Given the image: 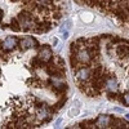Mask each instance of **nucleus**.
Here are the masks:
<instances>
[{
	"label": "nucleus",
	"mask_w": 129,
	"mask_h": 129,
	"mask_svg": "<svg viewBox=\"0 0 129 129\" xmlns=\"http://www.w3.org/2000/svg\"><path fill=\"white\" fill-rule=\"evenodd\" d=\"M17 19L21 25V30H23V31L34 30V27L36 25L34 22V19H32V17H31V13H28L27 10H22V12L18 14Z\"/></svg>",
	"instance_id": "f257e3e1"
},
{
	"label": "nucleus",
	"mask_w": 129,
	"mask_h": 129,
	"mask_svg": "<svg viewBox=\"0 0 129 129\" xmlns=\"http://www.w3.org/2000/svg\"><path fill=\"white\" fill-rule=\"evenodd\" d=\"M75 58H76L78 63L88 64L92 61V54H90V52L88 50V48L84 47V48H80L76 53H75Z\"/></svg>",
	"instance_id": "f03ea898"
},
{
	"label": "nucleus",
	"mask_w": 129,
	"mask_h": 129,
	"mask_svg": "<svg viewBox=\"0 0 129 129\" xmlns=\"http://www.w3.org/2000/svg\"><path fill=\"white\" fill-rule=\"evenodd\" d=\"M50 109L47 107L45 105H39L36 106V117L41 121V123H47L50 120Z\"/></svg>",
	"instance_id": "7ed1b4c3"
},
{
	"label": "nucleus",
	"mask_w": 129,
	"mask_h": 129,
	"mask_svg": "<svg viewBox=\"0 0 129 129\" xmlns=\"http://www.w3.org/2000/svg\"><path fill=\"white\" fill-rule=\"evenodd\" d=\"M49 84L52 85V89L57 93H64L67 90V84H66V81H62V79L52 78L49 80Z\"/></svg>",
	"instance_id": "20e7f679"
},
{
	"label": "nucleus",
	"mask_w": 129,
	"mask_h": 129,
	"mask_svg": "<svg viewBox=\"0 0 129 129\" xmlns=\"http://www.w3.org/2000/svg\"><path fill=\"white\" fill-rule=\"evenodd\" d=\"M92 76V71L89 67H80L76 69V79L80 83H88Z\"/></svg>",
	"instance_id": "39448f33"
},
{
	"label": "nucleus",
	"mask_w": 129,
	"mask_h": 129,
	"mask_svg": "<svg viewBox=\"0 0 129 129\" xmlns=\"http://www.w3.org/2000/svg\"><path fill=\"white\" fill-rule=\"evenodd\" d=\"M38 57L44 62V63H48L50 62L52 57H53V53H52V49L49 45H43L40 49H39V53H38Z\"/></svg>",
	"instance_id": "423d86ee"
},
{
	"label": "nucleus",
	"mask_w": 129,
	"mask_h": 129,
	"mask_svg": "<svg viewBox=\"0 0 129 129\" xmlns=\"http://www.w3.org/2000/svg\"><path fill=\"white\" fill-rule=\"evenodd\" d=\"M112 119L110 115H100L95 120V128H111Z\"/></svg>",
	"instance_id": "0eeeda50"
},
{
	"label": "nucleus",
	"mask_w": 129,
	"mask_h": 129,
	"mask_svg": "<svg viewBox=\"0 0 129 129\" xmlns=\"http://www.w3.org/2000/svg\"><path fill=\"white\" fill-rule=\"evenodd\" d=\"M19 45L22 50H27L30 48H36L38 47V40L34 39L32 36H25L23 39L19 40Z\"/></svg>",
	"instance_id": "6e6552de"
},
{
	"label": "nucleus",
	"mask_w": 129,
	"mask_h": 129,
	"mask_svg": "<svg viewBox=\"0 0 129 129\" xmlns=\"http://www.w3.org/2000/svg\"><path fill=\"white\" fill-rule=\"evenodd\" d=\"M105 88H106L107 92L116 93L117 89H119V85H117V80H116L114 76H106V80H105Z\"/></svg>",
	"instance_id": "1a4fd4ad"
},
{
	"label": "nucleus",
	"mask_w": 129,
	"mask_h": 129,
	"mask_svg": "<svg viewBox=\"0 0 129 129\" xmlns=\"http://www.w3.org/2000/svg\"><path fill=\"white\" fill-rule=\"evenodd\" d=\"M18 45V40L14 36H7L5 40L2 43V48L4 50H13Z\"/></svg>",
	"instance_id": "9d476101"
},
{
	"label": "nucleus",
	"mask_w": 129,
	"mask_h": 129,
	"mask_svg": "<svg viewBox=\"0 0 129 129\" xmlns=\"http://www.w3.org/2000/svg\"><path fill=\"white\" fill-rule=\"evenodd\" d=\"M116 53L119 54V57H126L129 56V47L126 44H119L116 47Z\"/></svg>",
	"instance_id": "9b49d317"
},
{
	"label": "nucleus",
	"mask_w": 129,
	"mask_h": 129,
	"mask_svg": "<svg viewBox=\"0 0 129 129\" xmlns=\"http://www.w3.org/2000/svg\"><path fill=\"white\" fill-rule=\"evenodd\" d=\"M50 27H52V25L49 22H40V23H36L35 25L34 30L36 32H47V31L50 30Z\"/></svg>",
	"instance_id": "f8f14e48"
},
{
	"label": "nucleus",
	"mask_w": 129,
	"mask_h": 129,
	"mask_svg": "<svg viewBox=\"0 0 129 129\" xmlns=\"http://www.w3.org/2000/svg\"><path fill=\"white\" fill-rule=\"evenodd\" d=\"M64 102H66V97H62V98L57 102V103H54L53 105V107H52V112H57V111H59L61 109H62V106H64Z\"/></svg>",
	"instance_id": "ddd939ff"
},
{
	"label": "nucleus",
	"mask_w": 129,
	"mask_h": 129,
	"mask_svg": "<svg viewBox=\"0 0 129 129\" xmlns=\"http://www.w3.org/2000/svg\"><path fill=\"white\" fill-rule=\"evenodd\" d=\"M31 66L34 69H40V67H44V62H43L39 57H35L31 61Z\"/></svg>",
	"instance_id": "4468645a"
},
{
	"label": "nucleus",
	"mask_w": 129,
	"mask_h": 129,
	"mask_svg": "<svg viewBox=\"0 0 129 129\" xmlns=\"http://www.w3.org/2000/svg\"><path fill=\"white\" fill-rule=\"evenodd\" d=\"M10 28L14 31H21V25L17 18H12V21H10Z\"/></svg>",
	"instance_id": "2eb2a0df"
},
{
	"label": "nucleus",
	"mask_w": 129,
	"mask_h": 129,
	"mask_svg": "<svg viewBox=\"0 0 129 129\" xmlns=\"http://www.w3.org/2000/svg\"><path fill=\"white\" fill-rule=\"evenodd\" d=\"M53 63H54L56 66H58V67H63L64 61H63L61 57H54V61H53Z\"/></svg>",
	"instance_id": "dca6fc26"
},
{
	"label": "nucleus",
	"mask_w": 129,
	"mask_h": 129,
	"mask_svg": "<svg viewBox=\"0 0 129 129\" xmlns=\"http://www.w3.org/2000/svg\"><path fill=\"white\" fill-rule=\"evenodd\" d=\"M70 27H71V22H70V21H66V22L61 26V31H62V32H63V31H67Z\"/></svg>",
	"instance_id": "f3484780"
},
{
	"label": "nucleus",
	"mask_w": 129,
	"mask_h": 129,
	"mask_svg": "<svg viewBox=\"0 0 129 129\" xmlns=\"http://www.w3.org/2000/svg\"><path fill=\"white\" fill-rule=\"evenodd\" d=\"M123 103L129 105V92H126V93L123 94Z\"/></svg>",
	"instance_id": "a211bd4d"
},
{
	"label": "nucleus",
	"mask_w": 129,
	"mask_h": 129,
	"mask_svg": "<svg viewBox=\"0 0 129 129\" xmlns=\"http://www.w3.org/2000/svg\"><path fill=\"white\" fill-rule=\"evenodd\" d=\"M61 12H59V10H56V12H53V18H56V19H59L61 18Z\"/></svg>",
	"instance_id": "6ab92c4d"
},
{
	"label": "nucleus",
	"mask_w": 129,
	"mask_h": 129,
	"mask_svg": "<svg viewBox=\"0 0 129 129\" xmlns=\"http://www.w3.org/2000/svg\"><path fill=\"white\" fill-rule=\"evenodd\" d=\"M39 3H41V4H47V5H50L52 4V0H38Z\"/></svg>",
	"instance_id": "aec40b11"
},
{
	"label": "nucleus",
	"mask_w": 129,
	"mask_h": 129,
	"mask_svg": "<svg viewBox=\"0 0 129 129\" xmlns=\"http://www.w3.org/2000/svg\"><path fill=\"white\" fill-rule=\"evenodd\" d=\"M62 38L66 40V39L69 38V31H63V32H62Z\"/></svg>",
	"instance_id": "412c9836"
},
{
	"label": "nucleus",
	"mask_w": 129,
	"mask_h": 129,
	"mask_svg": "<svg viewBox=\"0 0 129 129\" xmlns=\"http://www.w3.org/2000/svg\"><path fill=\"white\" fill-rule=\"evenodd\" d=\"M52 41H53V44H54V45H57V44H58V39H57V38H53V39H52Z\"/></svg>",
	"instance_id": "4be33fe9"
},
{
	"label": "nucleus",
	"mask_w": 129,
	"mask_h": 129,
	"mask_svg": "<svg viewBox=\"0 0 129 129\" xmlns=\"http://www.w3.org/2000/svg\"><path fill=\"white\" fill-rule=\"evenodd\" d=\"M61 121H62V119H58V120L56 121V126H58V125L61 124Z\"/></svg>",
	"instance_id": "5701e85b"
},
{
	"label": "nucleus",
	"mask_w": 129,
	"mask_h": 129,
	"mask_svg": "<svg viewBox=\"0 0 129 129\" xmlns=\"http://www.w3.org/2000/svg\"><path fill=\"white\" fill-rule=\"evenodd\" d=\"M115 111H116V112H121L123 110H121V109H116V107H115Z\"/></svg>",
	"instance_id": "b1692460"
},
{
	"label": "nucleus",
	"mask_w": 129,
	"mask_h": 129,
	"mask_svg": "<svg viewBox=\"0 0 129 129\" xmlns=\"http://www.w3.org/2000/svg\"><path fill=\"white\" fill-rule=\"evenodd\" d=\"M125 119H128V120H129V114H126V115H125Z\"/></svg>",
	"instance_id": "393cba45"
},
{
	"label": "nucleus",
	"mask_w": 129,
	"mask_h": 129,
	"mask_svg": "<svg viewBox=\"0 0 129 129\" xmlns=\"http://www.w3.org/2000/svg\"><path fill=\"white\" fill-rule=\"evenodd\" d=\"M0 16L3 17V9H0Z\"/></svg>",
	"instance_id": "a878e982"
},
{
	"label": "nucleus",
	"mask_w": 129,
	"mask_h": 129,
	"mask_svg": "<svg viewBox=\"0 0 129 129\" xmlns=\"http://www.w3.org/2000/svg\"><path fill=\"white\" fill-rule=\"evenodd\" d=\"M0 22H2V16H0Z\"/></svg>",
	"instance_id": "bb28decb"
},
{
	"label": "nucleus",
	"mask_w": 129,
	"mask_h": 129,
	"mask_svg": "<svg viewBox=\"0 0 129 129\" xmlns=\"http://www.w3.org/2000/svg\"><path fill=\"white\" fill-rule=\"evenodd\" d=\"M12 2H18V0H12Z\"/></svg>",
	"instance_id": "cd10ccee"
}]
</instances>
